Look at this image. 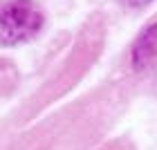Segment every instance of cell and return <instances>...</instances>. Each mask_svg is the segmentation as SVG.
Masks as SVG:
<instances>
[{
  "instance_id": "6da1fadb",
  "label": "cell",
  "mask_w": 157,
  "mask_h": 150,
  "mask_svg": "<svg viewBox=\"0 0 157 150\" xmlns=\"http://www.w3.org/2000/svg\"><path fill=\"white\" fill-rule=\"evenodd\" d=\"M43 25V13L32 0L0 2V45H16L36 36Z\"/></svg>"
},
{
  "instance_id": "7a4b0ae2",
  "label": "cell",
  "mask_w": 157,
  "mask_h": 150,
  "mask_svg": "<svg viewBox=\"0 0 157 150\" xmlns=\"http://www.w3.org/2000/svg\"><path fill=\"white\" fill-rule=\"evenodd\" d=\"M132 65L137 72H146L157 65V25L148 27V29L139 36L132 49Z\"/></svg>"
},
{
  "instance_id": "3957f363",
  "label": "cell",
  "mask_w": 157,
  "mask_h": 150,
  "mask_svg": "<svg viewBox=\"0 0 157 150\" xmlns=\"http://www.w3.org/2000/svg\"><path fill=\"white\" fill-rule=\"evenodd\" d=\"M119 2H124L128 7H144V5L151 2V0H119Z\"/></svg>"
}]
</instances>
